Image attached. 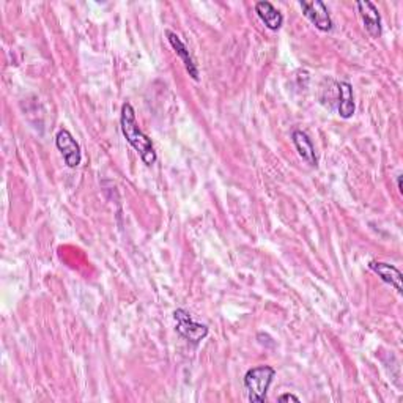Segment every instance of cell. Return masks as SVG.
Here are the masks:
<instances>
[{"label":"cell","mask_w":403,"mask_h":403,"mask_svg":"<svg viewBox=\"0 0 403 403\" xmlns=\"http://www.w3.org/2000/svg\"><path fill=\"white\" fill-rule=\"evenodd\" d=\"M274 377H276V371L271 366H259L249 368L244 375L247 400L251 403H264Z\"/></svg>","instance_id":"cell-2"},{"label":"cell","mask_w":403,"mask_h":403,"mask_svg":"<svg viewBox=\"0 0 403 403\" xmlns=\"http://www.w3.org/2000/svg\"><path fill=\"white\" fill-rule=\"evenodd\" d=\"M255 13H257L260 21L273 32L279 30L282 24H284V16H282V13L271 2H266V0H261V2L255 4Z\"/></svg>","instance_id":"cell-8"},{"label":"cell","mask_w":403,"mask_h":403,"mask_svg":"<svg viewBox=\"0 0 403 403\" xmlns=\"http://www.w3.org/2000/svg\"><path fill=\"white\" fill-rule=\"evenodd\" d=\"M278 400L282 403L284 402H299V397H297V395H293V394H282Z\"/></svg>","instance_id":"cell-12"},{"label":"cell","mask_w":403,"mask_h":403,"mask_svg":"<svg viewBox=\"0 0 403 403\" xmlns=\"http://www.w3.org/2000/svg\"><path fill=\"white\" fill-rule=\"evenodd\" d=\"M397 187H399V191L402 192V177L400 175L397 177Z\"/></svg>","instance_id":"cell-13"},{"label":"cell","mask_w":403,"mask_h":403,"mask_svg":"<svg viewBox=\"0 0 403 403\" xmlns=\"http://www.w3.org/2000/svg\"><path fill=\"white\" fill-rule=\"evenodd\" d=\"M356 8H358L362 24H364V29L368 35L372 38H380L383 33V23L375 4H372L371 0H359V2H356Z\"/></svg>","instance_id":"cell-6"},{"label":"cell","mask_w":403,"mask_h":403,"mask_svg":"<svg viewBox=\"0 0 403 403\" xmlns=\"http://www.w3.org/2000/svg\"><path fill=\"white\" fill-rule=\"evenodd\" d=\"M56 145L58 151L62 153L65 164L70 169H76L80 161H82V151H80V147L76 142V139L73 137V134L68 130H60L56 134Z\"/></svg>","instance_id":"cell-5"},{"label":"cell","mask_w":403,"mask_h":403,"mask_svg":"<svg viewBox=\"0 0 403 403\" xmlns=\"http://www.w3.org/2000/svg\"><path fill=\"white\" fill-rule=\"evenodd\" d=\"M368 268L375 273L378 274V278L385 282V284L394 287L397 293L402 294V273L395 268L394 265L385 264V261H371L368 264Z\"/></svg>","instance_id":"cell-10"},{"label":"cell","mask_w":403,"mask_h":403,"mask_svg":"<svg viewBox=\"0 0 403 403\" xmlns=\"http://www.w3.org/2000/svg\"><path fill=\"white\" fill-rule=\"evenodd\" d=\"M299 6L302 10V15H304L312 25H315V29H318L320 32H331L333 30V19L329 15L328 6L321 2V0H301Z\"/></svg>","instance_id":"cell-4"},{"label":"cell","mask_w":403,"mask_h":403,"mask_svg":"<svg viewBox=\"0 0 403 403\" xmlns=\"http://www.w3.org/2000/svg\"><path fill=\"white\" fill-rule=\"evenodd\" d=\"M173 320H175V329L181 337L191 342L194 345H199L208 335V326L194 321L191 314L185 311V309H177L173 312Z\"/></svg>","instance_id":"cell-3"},{"label":"cell","mask_w":403,"mask_h":403,"mask_svg":"<svg viewBox=\"0 0 403 403\" xmlns=\"http://www.w3.org/2000/svg\"><path fill=\"white\" fill-rule=\"evenodd\" d=\"M292 140L294 144V149H297L302 161H306V163L311 167H317L318 159H317V154H315V147L312 144L311 137H309L304 131L297 130L292 134Z\"/></svg>","instance_id":"cell-9"},{"label":"cell","mask_w":403,"mask_h":403,"mask_svg":"<svg viewBox=\"0 0 403 403\" xmlns=\"http://www.w3.org/2000/svg\"><path fill=\"white\" fill-rule=\"evenodd\" d=\"M337 93H339V101H337L339 116L345 120L352 118L354 116V111H356L352 84H348V82H345V80H342V82L337 84Z\"/></svg>","instance_id":"cell-11"},{"label":"cell","mask_w":403,"mask_h":403,"mask_svg":"<svg viewBox=\"0 0 403 403\" xmlns=\"http://www.w3.org/2000/svg\"><path fill=\"white\" fill-rule=\"evenodd\" d=\"M166 37H167V39H169V43H170V46L173 48V51H175L177 56L181 58V62H183L186 71L190 73V76H191L194 80H199V79H200L199 66H197V63H196V60L192 58L190 49L186 48V44H185L183 42H181V38L177 35L175 32H172V30H166Z\"/></svg>","instance_id":"cell-7"},{"label":"cell","mask_w":403,"mask_h":403,"mask_svg":"<svg viewBox=\"0 0 403 403\" xmlns=\"http://www.w3.org/2000/svg\"><path fill=\"white\" fill-rule=\"evenodd\" d=\"M120 128L126 139L134 150L140 154V159L144 161L145 166H153L156 163V151L147 134L140 130L136 120V111L130 103L122 106V113H120Z\"/></svg>","instance_id":"cell-1"}]
</instances>
